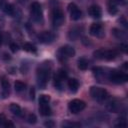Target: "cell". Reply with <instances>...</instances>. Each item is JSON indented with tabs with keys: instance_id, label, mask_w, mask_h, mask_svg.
Here are the masks:
<instances>
[{
	"instance_id": "obj_34",
	"label": "cell",
	"mask_w": 128,
	"mask_h": 128,
	"mask_svg": "<svg viewBox=\"0 0 128 128\" xmlns=\"http://www.w3.org/2000/svg\"><path fill=\"white\" fill-rule=\"evenodd\" d=\"M44 125H45L46 127H54V123H53L52 121H47V122L44 123Z\"/></svg>"
},
{
	"instance_id": "obj_29",
	"label": "cell",
	"mask_w": 128,
	"mask_h": 128,
	"mask_svg": "<svg viewBox=\"0 0 128 128\" xmlns=\"http://www.w3.org/2000/svg\"><path fill=\"white\" fill-rule=\"evenodd\" d=\"M64 127H80L81 124L80 123H75V122H67L63 124Z\"/></svg>"
},
{
	"instance_id": "obj_37",
	"label": "cell",
	"mask_w": 128,
	"mask_h": 128,
	"mask_svg": "<svg viewBox=\"0 0 128 128\" xmlns=\"http://www.w3.org/2000/svg\"><path fill=\"white\" fill-rule=\"evenodd\" d=\"M1 43H2V37H1V35H0V46H1Z\"/></svg>"
},
{
	"instance_id": "obj_17",
	"label": "cell",
	"mask_w": 128,
	"mask_h": 128,
	"mask_svg": "<svg viewBox=\"0 0 128 128\" xmlns=\"http://www.w3.org/2000/svg\"><path fill=\"white\" fill-rule=\"evenodd\" d=\"M39 110H40L41 115H43V116H49L51 114V108H50L49 104H40Z\"/></svg>"
},
{
	"instance_id": "obj_36",
	"label": "cell",
	"mask_w": 128,
	"mask_h": 128,
	"mask_svg": "<svg viewBox=\"0 0 128 128\" xmlns=\"http://www.w3.org/2000/svg\"><path fill=\"white\" fill-rule=\"evenodd\" d=\"M116 2H118V3H120V4H124V3H125V0H117Z\"/></svg>"
},
{
	"instance_id": "obj_28",
	"label": "cell",
	"mask_w": 128,
	"mask_h": 128,
	"mask_svg": "<svg viewBox=\"0 0 128 128\" xmlns=\"http://www.w3.org/2000/svg\"><path fill=\"white\" fill-rule=\"evenodd\" d=\"M27 121H28V123H30V124H35V123L37 122V118H36L35 114H30V115L28 116V118H27Z\"/></svg>"
},
{
	"instance_id": "obj_27",
	"label": "cell",
	"mask_w": 128,
	"mask_h": 128,
	"mask_svg": "<svg viewBox=\"0 0 128 128\" xmlns=\"http://www.w3.org/2000/svg\"><path fill=\"white\" fill-rule=\"evenodd\" d=\"M79 35H80V31H79V30H76V29H73V30H71V31L69 32V38H70V39H75V38H77Z\"/></svg>"
},
{
	"instance_id": "obj_5",
	"label": "cell",
	"mask_w": 128,
	"mask_h": 128,
	"mask_svg": "<svg viewBox=\"0 0 128 128\" xmlns=\"http://www.w3.org/2000/svg\"><path fill=\"white\" fill-rule=\"evenodd\" d=\"M30 14L35 22H41L43 20V13L41 5L38 2H33L30 6Z\"/></svg>"
},
{
	"instance_id": "obj_38",
	"label": "cell",
	"mask_w": 128,
	"mask_h": 128,
	"mask_svg": "<svg viewBox=\"0 0 128 128\" xmlns=\"http://www.w3.org/2000/svg\"><path fill=\"white\" fill-rule=\"evenodd\" d=\"M22 1H26V0H22Z\"/></svg>"
},
{
	"instance_id": "obj_15",
	"label": "cell",
	"mask_w": 128,
	"mask_h": 128,
	"mask_svg": "<svg viewBox=\"0 0 128 128\" xmlns=\"http://www.w3.org/2000/svg\"><path fill=\"white\" fill-rule=\"evenodd\" d=\"M1 84H2V96L3 98H7L10 94V83L8 82V80L4 79L2 80Z\"/></svg>"
},
{
	"instance_id": "obj_6",
	"label": "cell",
	"mask_w": 128,
	"mask_h": 128,
	"mask_svg": "<svg viewBox=\"0 0 128 128\" xmlns=\"http://www.w3.org/2000/svg\"><path fill=\"white\" fill-rule=\"evenodd\" d=\"M51 19H52V24L55 27L61 26L64 23V21H65V16H64L63 11L60 8H54L53 11H52Z\"/></svg>"
},
{
	"instance_id": "obj_26",
	"label": "cell",
	"mask_w": 128,
	"mask_h": 128,
	"mask_svg": "<svg viewBox=\"0 0 128 128\" xmlns=\"http://www.w3.org/2000/svg\"><path fill=\"white\" fill-rule=\"evenodd\" d=\"M50 102V96L49 95H41L39 98V104H49Z\"/></svg>"
},
{
	"instance_id": "obj_11",
	"label": "cell",
	"mask_w": 128,
	"mask_h": 128,
	"mask_svg": "<svg viewBox=\"0 0 128 128\" xmlns=\"http://www.w3.org/2000/svg\"><path fill=\"white\" fill-rule=\"evenodd\" d=\"M54 34L52 33V32H50V31H43V32H41L39 35H38V39H39V41L41 42V43H45V44H47V43H51L53 40H54Z\"/></svg>"
},
{
	"instance_id": "obj_35",
	"label": "cell",
	"mask_w": 128,
	"mask_h": 128,
	"mask_svg": "<svg viewBox=\"0 0 128 128\" xmlns=\"http://www.w3.org/2000/svg\"><path fill=\"white\" fill-rule=\"evenodd\" d=\"M34 95H35V91H34V89L32 88V89L30 90V98H31V99H34V97H35Z\"/></svg>"
},
{
	"instance_id": "obj_3",
	"label": "cell",
	"mask_w": 128,
	"mask_h": 128,
	"mask_svg": "<svg viewBox=\"0 0 128 128\" xmlns=\"http://www.w3.org/2000/svg\"><path fill=\"white\" fill-rule=\"evenodd\" d=\"M108 78L111 82L115 83V84H123L128 80V76L126 73L124 72H120L117 70H112L109 72Z\"/></svg>"
},
{
	"instance_id": "obj_16",
	"label": "cell",
	"mask_w": 128,
	"mask_h": 128,
	"mask_svg": "<svg viewBox=\"0 0 128 128\" xmlns=\"http://www.w3.org/2000/svg\"><path fill=\"white\" fill-rule=\"evenodd\" d=\"M68 87H69V89H70V91L72 93L77 92V90L79 88V82H78V80L75 79V78L69 79L68 80Z\"/></svg>"
},
{
	"instance_id": "obj_22",
	"label": "cell",
	"mask_w": 128,
	"mask_h": 128,
	"mask_svg": "<svg viewBox=\"0 0 128 128\" xmlns=\"http://www.w3.org/2000/svg\"><path fill=\"white\" fill-rule=\"evenodd\" d=\"M3 10L8 15H13L14 14V7H13L12 4H5L3 6Z\"/></svg>"
},
{
	"instance_id": "obj_25",
	"label": "cell",
	"mask_w": 128,
	"mask_h": 128,
	"mask_svg": "<svg viewBox=\"0 0 128 128\" xmlns=\"http://www.w3.org/2000/svg\"><path fill=\"white\" fill-rule=\"evenodd\" d=\"M56 77H58L60 80H64V79H66L67 78V72L65 71V70H63V69H60V70H58V72L56 73V75H55Z\"/></svg>"
},
{
	"instance_id": "obj_1",
	"label": "cell",
	"mask_w": 128,
	"mask_h": 128,
	"mask_svg": "<svg viewBox=\"0 0 128 128\" xmlns=\"http://www.w3.org/2000/svg\"><path fill=\"white\" fill-rule=\"evenodd\" d=\"M51 65L48 63L41 64L37 69V84L41 89H44L47 85L49 76H50Z\"/></svg>"
},
{
	"instance_id": "obj_9",
	"label": "cell",
	"mask_w": 128,
	"mask_h": 128,
	"mask_svg": "<svg viewBox=\"0 0 128 128\" xmlns=\"http://www.w3.org/2000/svg\"><path fill=\"white\" fill-rule=\"evenodd\" d=\"M68 10H69V13H70V17L72 20H79L81 17H82V12L81 10L78 8V6L74 3H70L69 6H68Z\"/></svg>"
},
{
	"instance_id": "obj_33",
	"label": "cell",
	"mask_w": 128,
	"mask_h": 128,
	"mask_svg": "<svg viewBox=\"0 0 128 128\" xmlns=\"http://www.w3.org/2000/svg\"><path fill=\"white\" fill-rule=\"evenodd\" d=\"M3 126H4V127H14V124H13L12 122H10L9 120H6V122L4 123Z\"/></svg>"
},
{
	"instance_id": "obj_2",
	"label": "cell",
	"mask_w": 128,
	"mask_h": 128,
	"mask_svg": "<svg viewBox=\"0 0 128 128\" xmlns=\"http://www.w3.org/2000/svg\"><path fill=\"white\" fill-rule=\"evenodd\" d=\"M118 55L117 50L114 49H104L100 48L94 51V57L100 60H113Z\"/></svg>"
},
{
	"instance_id": "obj_31",
	"label": "cell",
	"mask_w": 128,
	"mask_h": 128,
	"mask_svg": "<svg viewBox=\"0 0 128 128\" xmlns=\"http://www.w3.org/2000/svg\"><path fill=\"white\" fill-rule=\"evenodd\" d=\"M10 49H11V51L12 52H17L18 51V45L16 44V43H11L10 44Z\"/></svg>"
},
{
	"instance_id": "obj_12",
	"label": "cell",
	"mask_w": 128,
	"mask_h": 128,
	"mask_svg": "<svg viewBox=\"0 0 128 128\" xmlns=\"http://www.w3.org/2000/svg\"><path fill=\"white\" fill-rule=\"evenodd\" d=\"M88 13L92 18H100L102 15L101 8L98 5H92L88 8Z\"/></svg>"
},
{
	"instance_id": "obj_23",
	"label": "cell",
	"mask_w": 128,
	"mask_h": 128,
	"mask_svg": "<svg viewBox=\"0 0 128 128\" xmlns=\"http://www.w3.org/2000/svg\"><path fill=\"white\" fill-rule=\"evenodd\" d=\"M112 32H113V34H114V36L116 37V38H118V39H123V38H125V32H123V31H121V30H119V29H117V28H114L113 30H112Z\"/></svg>"
},
{
	"instance_id": "obj_18",
	"label": "cell",
	"mask_w": 128,
	"mask_h": 128,
	"mask_svg": "<svg viewBox=\"0 0 128 128\" xmlns=\"http://www.w3.org/2000/svg\"><path fill=\"white\" fill-rule=\"evenodd\" d=\"M10 111L12 112L13 115H16V116H20L21 112H22L21 111V107L16 103H12L10 105Z\"/></svg>"
},
{
	"instance_id": "obj_21",
	"label": "cell",
	"mask_w": 128,
	"mask_h": 128,
	"mask_svg": "<svg viewBox=\"0 0 128 128\" xmlns=\"http://www.w3.org/2000/svg\"><path fill=\"white\" fill-rule=\"evenodd\" d=\"M23 49L25 51H27V52H30V53H35L37 51L36 47L33 44H31V43H25L23 45Z\"/></svg>"
},
{
	"instance_id": "obj_14",
	"label": "cell",
	"mask_w": 128,
	"mask_h": 128,
	"mask_svg": "<svg viewBox=\"0 0 128 128\" xmlns=\"http://www.w3.org/2000/svg\"><path fill=\"white\" fill-rule=\"evenodd\" d=\"M107 10L111 15H115L118 12L116 0H107Z\"/></svg>"
},
{
	"instance_id": "obj_4",
	"label": "cell",
	"mask_w": 128,
	"mask_h": 128,
	"mask_svg": "<svg viewBox=\"0 0 128 128\" xmlns=\"http://www.w3.org/2000/svg\"><path fill=\"white\" fill-rule=\"evenodd\" d=\"M90 95L92 96L93 99H95L96 101H104L107 97H108V92L101 88V87H96V86H93L90 88Z\"/></svg>"
},
{
	"instance_id": "obj_7",
	"label": "cell",
	"mask_w": 128,
	"mask_h": 128,
	"mask_svg": "<svg viewBox=\"0 0 128 128\" xmlns=\"http://www.w3.org/2000/svg\"><path fill=\"white\" fill-rule=\"evenodd\" d=\"M74 55H75V50L73 47H71L69 45H65L58 50V58L62 61L66 60L70 57H73Z\"/></svg>"
},
{
	"instance_id": "obj_24",
	"label": "cell",
	"mask_w": 128,
	"mask_h": 128,
	"mask_svg": "<svg viewBox=\"0 0 128 128\" xmlns=\"http://www.w3.org/2000/svg\"><path fill=\"white\" fill-rule=\"evenodd\" d=\"M93 74L96 78H100V76H104V73H103V69L102 68H99V67H94L93 68Z\"/></svg>"
},
{
	"instance_id": "obj_8",
	"label": "cell",
	"mask_w": 128,
	"mask_h": 128,
	"mask_svg": "<svg viewBox=\"0 0 128 128\" xmlns=\"http://www.w3.org/2000/svg\"><path fill=\"white\" fill-rule=\"evenodd\" d=\"M85 106H86V104H85L84 101L79 100V99H74V100H72V101L69 102V104H68V109H69V111H70L71 113L77 114V113H79L80 111H82V110L85 108Z\"/></svg>"
},
{
	"instance_id": "obj_13",
	"label": "cell",
	"mask_w": 128,
	"mask_h": 128,
	"mask_svg": "<svg viewBox=\"0 0 128 128\" xmlns=\"http://www.w3.org/2000/svg\"><path fill=\"white\" fill-rule=\"evenodd\" d=\"M107 109L110 111V112H113V113H117L120 111V108H121V104L118 100L114 99V100H111L108 104H107Z\"/></svg>"
},
{
	"instance_id": "obj_32",
	"label": "cell",
	"mask_w": 128,
	"mask_h": 128,
	"mask_svg": "<svg viewBox=\"0 0 128 128\" xmlns=\"http://www.w3.org/2000/svg\"><path fill=\"white\" fill-rule=\"evenodd\" d=\"M6 117H5V115H3V114H0V125H4V123L6 122Z\"/></svg>"
},
{
	"instance_id": "obj_19",
	"label": "cell",
	"mask_w": 128,
	"mask_h": 128,
	"mask_svg": "<svg viewBox=\"0 0 128 128\" xmlns=\"http://www.w3.org/2000/svg\"><path fill=\"white\" fill-rule=\"evenodd\" d=\"M88 65H89V62H88V60L86 58L82 57V58H80L78 60V65L77 66H78V68L80 70H86L88 68Z\"/></svg>"
},
{
	"instance_id": "obj_10",
	"label": "cell",
	"mask_w": 128,
	"mask_h": 128,
	"mask_svg": "<svg viewBox=\"0 0 128 128\" xmlns=\"http://www.w3.org/2000/svg\"><path fill=\"white\" fill-rule=\"evenodd\" d=\"M89 32L94 37H102L104 35V28L101 23H93L90 26Z\"/></svg>"
},
{
	"instance_id": "obj_20",
	"label": "cell",
	"mask_w": 128,
	"mask_h": 128,
	"mask_svg": "<svg viewBox=\"0 0 128 128\" xmlns=\"http://www.w3.org/2000/svg\"><path fill=\"white\" fill-rule=\"evenodd\" d=\"M14 88H15V91L16 92H22L25 90L26 88V84L22 81H16L15 84H14Z\"/></svg>"
},
{
	"instance_id": "obj_30",
	"label": "cell",
	"mask_w": 128,
	"mask_h": 128,
	"mask_svg": "<svg viewBox=\"0 0 128 128\" xmlns=\"http://www.w3.org/2000/svg\"><path fill=\"white\" fill-rule=\"evenodd\" d=\"M118 120H119V122L116 124L117 127H125V126H126V121H125V119H118Z\"/></svg>"
}]
</instances>
